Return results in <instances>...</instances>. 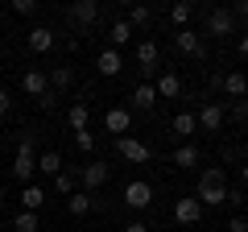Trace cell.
<instances>
[{
  "label": "cell",
  "mask_w": 248,
  "mask_h": 232,
  "mask_svg": "<svg viewBox=\"0 0 248 232\" xmlns=\"http://www.w3.org/2000/svg\"><path fill=\"white\" fill-rule=\"evenodd\" d=\"M13 13H17V17H33L37 4H33V0H13Z\"/></svg>",
  "instance_id": "cell-31"
},
{
  "label": "cell",
  "mask_w": 248,
  "mask_h": 232,
  "mask_svg": "<svg viewBox=\"0 0 248 232\" xmlns=\"http://www.w3.org/2000/svg\"><path fill=\"white\" fill-rule=\"evenodd\" d=\"M54 191H58V195H75V174H71V170L54 174Z\"/></svg>",
  "instance_id": "cell-29"
},
{
  "label": "cell",
  "mask_w": 248,
  "mask_h": 232,
  "mask_svg": "<svg viewBox=\"0 0 248 232\" xmlns=\"http://www.w3.org/2000/svg\"><path fill=\"white\" fill-rule=\"evenodd\" d=\"M157 58H161L157 42H137V63H141V71H153V66H157Z\"/></svg>",
  "instance_id": "cell-17"
},
{
  "label": "cell",
  "mask_w": 248,
  "mask_h": 232,
  "mask_svg": "<svg viewBox=\"0 0 248 232\" xmlns=\"http://www.w3.org/2000/svg\"><path fill=\"white\" fill-rule=\"evenodd\" d=\"M133 104H137V108H153V104H157V91H153V83H141V87L133 91Z\"/></svg>",
  "instance_id": "cell-26"
},
{
  "label": "cell",
  "mask_w": 248,
  "mask_h": 232,
  "mask_svg": "<svg viewBox=\"0 0 248 232\" xmlns=\"http://www.w3.org/2000/svg\"><path fill=\"white\" fill-rule=\"evenodd\" d=\"M0 203H4V187H0Z\"/></svg>",
  "instance_id": "cell-40"
},
{
  "label": "cell",
  "mask_w": 248,
  "mask_h": 232,
  "mask_svg": "<svg viewBox=\"0 0 248 232\" xmlns=\"http://www.w3.org/2000/svg\"><path fill=\"white\" fill-rule=\"evenodd\" d=\"M174 220L186 224V228L199 224V220H203V203H199V199H178V203H174Z\"/></svg>",
  "instance_id": "cell-7"
},
{
  "label": "cell",
  "mask_w": 248,
  "mask_h": 232,
  "mask_svg": "<svg viewBox=\"0 0 248 232\" xmlns=\"http://www.w3.org/2000/svg\"><path fill=\"white\" fill-rule=\"evenodd\" d=\"M108 174H112V170H108V162H87V166H83V187H87V195L104 187Z\"/></svg>",
  "instance_id": "cell-6"
},
{
  "label": "cell",
  "mask_w": 248,
  "mask_h": 232,
  "mask_svg": "<svg viewBox=\"0 0 248 232\" xmlns=\"http://www.w3.org/2000/svg\"><path fill=\"white\" fill-rule=\"evenodd\" d=\"M46 79H50V87H58V91H66L75 83V75H71V66H54L50 75H46Z\"/></svg>",
  "instance_id": "cell-25"
},
{
  "label": "cell",
  "mask_w": 248,
  "mask_h": 232,
  "mask_svg": "<svg viewBox=\"0 0 248 232\" xmlns=\"http://www.w3.org/2000/svg\"><path fill=\"white\" fill-rule=\"evenodd\" d=\"M29 50H33V54H46V50H54V29H46V25L29 29Z\"/></svg>",
  "instance_id": "cell-16"
},
{
  "label": "cell",
  "mask_w": 248,
  "mask_h": 232,
  "mask_svg": "<svg viewBox=\"0 0 248 232\" xmlns=\"http://www.w3.org/2000/svg\"><path fill=\"white\" fill-rule=\"evenodd\" d=\"M37 170H42V174H50V179H54V174H62V158H58V153H54V149L37 153Z\"/></svg>",
  "instance_id": "cell-23"
},
{
  "label": "cell",
  "mask_w": 248,
  "mask_h": 232,
  "mask_svg": "<svg viewBox=\"0 0 248 232\" xmlns=\"http://www.w3.org/2000/svg\"><path fill=\"white\" fill-rule=\"evenodd\" d=\"M124 232H149V224H141V220H133V224H124Z\"/></svg>",
  "instance_id": "cell-37"
},
{
  "label": "cell",
  "mask_w": 248,
  "mask_h": 232,
  "mask_svg": "<svg viewBox=\"0 0 248 232\" xmlns=\"http://www.w3.org/2000/svg\"><path fill=\"white\" fill-rule=\"evenodd\" d=\"M190 17H195V9H190V4H174V9H170V25H178V29L190 25Z\"/></svg>",
  "instance_id": "cell-27"
},
{
  "label": "cell",
  "mask_w": 248,
  "mask_h": 232,
  "mask_svg": "<svg viewBox=\"0 0 248 232\" xmlns=\"http://www.w3.org/2000/svg\"><path fill=\"white\" fill-rule=\"evenodd\" d=\"M207 33H211V37L236 33V17H232L228 9H211V13H207Z\"/></svg>",
  "instance_id": "cell-4"
},
{
  "label": "cell",
  "mask_w": 248,
  "mask_h": 232,
  "mask_svg": "<svg viewBox=\"0 0 248 232\" xmlns=\"http://www.w3.org/2000/svg\"><path fill=\"white\" fill-rule=\"evenodd\" d=\"M42 203H46V191L29 182V187L21 191V207H25V212H42Z\"/></svg>",
  "instance_id": "cell-18"
},
{
  "label": "cell",
  "mask_w": 248,
  "mask_h": 232,
  "mask_svg": "<svg viewBox=\"0 0 248 232\" xmlns=\"http://www.w3.org/2000/svg\"><path fill=\"white\" fill-rule=\"evenodd\" d=\"M13 228H17V232H37L42 220H37V212H21L17 220H13Z\"/></svg>",
  "instance_id": "cell-28"
},
{
  "label": "cell",
  "mask_w": 248,
  "mask_h": 232,
  "mask_svg": "<svg viewBox=\"0 0 248 232\" xmlns=\"http://www.w3.org/2000/svg\"><path fill=\"white\" fill-rule=\"evenodd\" d=\"M223 116H228V112H223L219 104H203L195 112V120H199V129H207V133H219V129H223Z\"/></svg>",
  "instance_id": "cell-5"
},
{
  "label": "cell",
  "mask_w": 248,
  "mask_h": 232,
  "mask_svg": "<svg viewBox=\"0 0 248 232\" xmlns=\"http://www.w3.org/2000/svg\"><path fill=\"white\" fill-rule=\"evenodd\" d=\"M71 21H79V25L99 21V4H95V0H75V4H71Z\"/></svg>",
  "instance_id": "cell-15"
},
{
  "label": "cell",
  "mask_w": 248,
  "mask_h": 232,
  "mask_svg": "<svg viewBox=\"0 0 248 232\" xmlns=\"http://www.w3.org/2000/svg\"><path fill=\"white\" fill-rule=\"evenodd\" d=\"M228 232H248V220H244V215H232V220H228Z\"/></svg>",
  "instance_id": "cell-33"
},
{
  "label": "cell",
  "mask_w": 248,
  "mask_h": 232,
  "mask_svg": "<svg viewBox=\"0 0 248 232\" xmlns=\"http://www.w3.org/2000/svg\"><path fill=\"white\" fill-rule=\"evenodd\" d=\"M240 182H244V187H248V162H244V166H240Z\"/></svg>",
  "instance_id": "cell-39"
},
{
  "label": "cell",
  "mask_w": 248,
  "mask_h": 232,
  "mask_svg": "<svg viewBox=\"0 0 248 232\" xmlns=\"http://www.w3.org/2000/svg\"><path fill=\"white\" fill-rule=\"evenodd\" d=\"M21 87H25V96L42 99L46 91H50V79H46V75H42V71L33 66V71H25V75H21Z\"/></svg>",
  "instance_id": "cell-10"
},
{
  "label": "cell",
  "mask_w": 248,
  "mask_h": 232,
  "mask_svg": "<svg viewBox=\"0 0 248 232\" xmlns=\"http://www.w3.org/2000/svg\"><path fill=\"white\" fill-rule=\"evenodd\" d=\"M124 203L133 207V212H145V207L153 203V187H149V182H141V179H133L128 187H124Z\"/></svg>",
  "instance_id": "cell-3"
},
{
  "label": "cell",
  "mask_w": 248,
  "mask_h": 232,
  "mask_svg": "<svg viewBox=\"0 0 248 232\" xmlns=\"http://www.w3.org/2000/svg\"><path fill=\"white\" fill-rule=\"evenodd\" d=\"M174 46H178L182 54H190V58H199V54H203V37L190 33V29H178V33H174Z\"/></svg>",
  "instance_id": "cell-13"
},
{
  "label": "cell",
  "mask_w": 248,
  "mask_h": 232,
  "mask_svg": "<svg viewBox=\"0 0 248 232\" xmlns=\"http://www.w3.org/2000/svg\"><path fill=\"white\" fill-rule=\"evenodd\" d=\"M153 91H157V99H174V96H182V79H178L174 71H166V75H157Z\"/></svg>",
  "instance_id": "cell-12"
},
{
  "label": "cell",
  "mask_w": 248,
  "mask_h": 232,
  "mask_svg": "<svg viewBox=\"0 0 248 232\" xmlns=\"http://www.w3.org/2000/svg\"><path fill=\"white\" fill-rule=\"evenodd\" d=\"M240 58L248 63V33H240Z\"/></svg>",
  "instance_id": "cell-38"
},
{
  "label": "cell",
  "mask_w": 248,
  "mask_h": 232,
  "mask_svg": "<svg viewBox=\"0 0 248 232\" xmlns=\"http://www.w3.org/2000/svg\"><path fill=\"white\" fill-rule=\"evenodd\" d=\"M124 21H128V25H145V21H149V4H133Z\"/></svg>",
  "instance_id": "cell-30"
},
{
  "label": "cell",
  "mask_w": 248,
  "mask_h": 232,
  "mask_svg": "<svg viewBox=\"0 0 248 232\" xmlns=\"http://www.w3.org/2000/svg\"><path fill=\"white\" fill-rule=\"evenodd\" d=\"M91 207H95V199H91L87 191H75V195L66 199V212H71V215H87Z\"/></svg>",
  "instance_id": "cell-19"
},
{
  "label": "cell",
  "mask_w": 248,
  "mask_h": 232,
  "mask_svg": "<svg viewBox=\"0 0 248 232\" xmlns=\"http://www.w3.org/2000/svg\"><path fill=\"white\" fill-rule=\"evenodd\" d=\"M170 129H174V137H190V133L199 129V120H195V112H178Z\"/></svg>",
  "instance_id": "cell-21"
},
{
  "label": "cell",
  "mask_w": 248,
  "mask_h": 232,
  "mask_svg": "<svg viewBox=\"0 0 248 232\" xmlns=\"http://www.w3.org/2000/svg\"><path fill=\"white\" fill-rule=\"evenodd\" d=\"M9 108H13V99H9V91L0 87V116H9Z\"/></svg>",
  "instance_id": "cell-36"
},
{
  "label": "cell",
  "mask_w": 248,
  "mask_h": 232,
  "mask_svg": "<svg viewBox=\"0 0 248 232\" xmlns=\"http://www.w3.org/2000/svg\"><path fill=\"white\" fill-rule=\"evenodd\" d=\"M75 145H79L83 153H91V149H95V137H91L87 129H83V133H75Z\"/></svg>",
  "instance_id": "cell-32"
},
{
  "label": "cell",
  "mask_w": 248,
  "mask_h": 232,
  "mask_svg": "<svg viewBox=\"0 0 248 232\" xmlns=\"http://www.w3.org/2000/svg\"><path fill=\"white\" fill-rule=\"evenodd\" d=\"M219 87L228 91L232 99H244V96H248V75H244V71H228V75L219 79Z\"/></svg>",
  "instance_id": "cell-11"
},
{
  "label": "cell",
  "mask_w": 248,
  "mask_h": 232,
  "mask_svg": "<svg viewBox=\"0 0 248 232\" xmlns=\"http://www.w3.org/2000/svg\"><path fill=\"white\" fill-rule=\"evenodd\" d=\"M228 13H232V17H236V21H240V17H248V0H236V4H232Z\"/></svg>",
  "instance_id": "cell-34"
},
{
  "label": "cell",
  "mask_w": 248,
  "mask_h": 232,
  "mask_svg": "<svg viewBox=\"0 0 248 232\" xmlns=\"http://www.w3.org/2000/svg\"><path fill=\"white\" fill-rule=\"evenodd\" d=\"M66 120H71V129H75V133H83V129H87V120H91V108H87V104L79 99V104H71Z\"/></svg>",
  "instance_id": "cell-20"
},
{
  "label": "cell",
  "mask_w": 248,
  "mask_h": 232,
  "mask_svg": "<svg viewBox=\"0 0 248 232\" xmlns=\"http://www.w3.org/2000/svg\"><path fill=\"white\" fill-rule=\"evenodd\" d=\"M108 37H112V50H120V46L124 42H133V25H128V21H112V33H108Z\"/></svg>",
  "instance_id": "cell-22"
},
{
  "label": "cell",
  "mask_w": 248,
  "mask_h": 232,
  "mask_svg": "<svg viewBox=\"0 0 248 232\" xmlns=\"http://www.w3.org/2000/svg\"><path fill=\"white\" fill-rule=\"evenodd\" d=\"M199 203H207V207H219V203H228V182H223V170L219 166H207L203 170V179H199Z\"/></svg>",
  "instance_id": "cell-1"
},
{
  "label": "cell",
  "mask_w": 248,
  "mask_h": 232,
  "mask_svg": "<svg viewBox=\"0 0 248 232\" xmlns=\"http://www.w3.org/2000/svg\"><path fill=\"white\" fill-rule=\"evenodd\" d=\"M174 166H178V170L199 166V149H195V145H182V149H174Z\"/></svg>",
  "instance_id": "cell-24"
},
{
  "label": "cell",
  "mask_w": 248,
  "mask_h": 232,
  "mask_svg": "<svg viewBox=\"0 0 248 232\" xmlns=\"http://www.w3.org/2000/svg\"><path fill=\"white\" fill-rule=\"evenodd\" d=\"M120 158H124V162H149L153 149H149L145 141H137V137H120Z\"/></svg>",
  "instance_id": "cell-8"
},
{
  "label": "cell",
  "mask_w": 248,
  "mask_h": 232,
  "mask_svg": "<svg viewBox=\"0 0 248 232\" xmlns=\"http://www.w3.org/2000/svg\"><path fill=\"white\" fill-rule=\"evenodd\" d=\"M104 125H108V133H120V137H128L133 112H128V108H108V112H104Z\"/></svg>",
  "instance_id": "cell-9"
},
{
  "label": "cell",
  "mask_w": 248,
  "mask_h": 232,
  "mask_svg": "<svg viewBox=\"0 0 248 232\" xmlns=\"http://www.w3.org/2000/svg\"><path fill=\"white\" fill-rule=\"evenodd\" d=\"M33 174H37V145H33V137H21L17 158H13V179L29 187V179H33Z\"/></svg>",
  "instance_id": "cell-2"
},
{
  "label": "cell",
  "mask_w": 248,
  "mask_h": 232,
  "mask_svg": "<svg viewBox=\"0 0 248 232\" xmlns=\"http://www.w3.org/2000/svg\"><path fill=\"white\" fill-rule=\"evenodd\" d=\"M0 71H4V63H0Z\"/></svg>",
  "instance_id": "cell-41"
},
{
  "label": "cell",
  "mask_w": 248,
  "mask_h": 232,
  "mask_svg": "<svg viewBox=\"0 0 248 232\" xmlns=\"http://www.w3.org/2000/svg\"><path fill=\"white\" fill-rule=\"evenodd\" d=\"M232 112H236V120H248V99H236V108H232Z\"/></svg>",
  "instance_id": "cell-35"
},
{
  "label": "cell",
  "mask_w": 248,
  "mask_h": 232,
  "mask_svg": "<svg viewBox=\"0 0 248 232\" xmlns=\"http://www.w3.org/2000/svg\"><path fill=\"white\" fill-rule=\"evenodd\" d=\"M95 66H99V75H108V79H116V75L124 71V63H120V50H112V46H108V50H104V54L95 58Z\"/></svg>",
  "instance_id": "cell-14"
}]
</instances>
